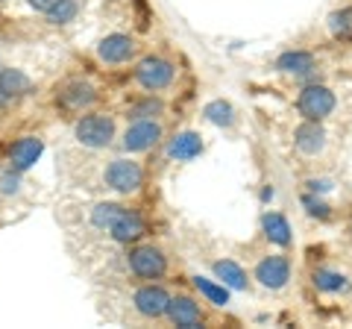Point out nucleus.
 I'll use <instances>...</instances> for the list:
<instances>
[{
    "mask_svg": "<svg viewBox=\"0 0 352 329\" xmlns=\"http://www.w3.org/2000/svg\"><path fill=\"white\" fill-rule=\"evenodd\" d=\"M74 136L80 141L82 147H91V150H100V147H109L115 138V120L109 115H85L76 120L74 127Z\"/></svg>",
    "mask_w": 352,
    "mask_h": 329,
    "instance_id": "obj_1",
    "label": "nucleus"
},
{
    "mask_svg": "<svg viewBox=\"0 0 352 329\" xmlns=\"http://www.w3.org/2000/svg\"><path fill=\"white\" fill-rule=\"evenodd\" d=\"M335 103L338 100H335L332 89H326L320 83H311L300 92V97H296V112H300L305 120H323L335 112Z\"/></svg>",
    "mask_w": 352,
    "mask_h": 329,
    "instance_id": "obj_2",
    "label": "nucleus"
},
{
    "mask_svg": "<svg viewBox=\"0 0 352 329\" xmlns=\"http://www.w3.org/2000/svg\"><path fill=\"white\" fill-rule=\"evenodd\" d=\"M126 265L138 279H159L168 273V256L153 244H141L126 253Z\"/></svg>",
    "mask_w": 352,
    "mask_h": 329,
    "instance_id": "obj_3",
    "label": "nucleus"
},
{
    "mask_svg": "<svg viewBox=\"0 0 352 329\" xmlns=\"http://www.w3.org/2000/svg\"><path fill=\"white\" fill-rule=\"evenodd\" d=\"M173 76H176L173 62L164 59V56H144L135 68V80H138L141 89H147V92L168 89V85L173 83Z\"/></svg>",
    "mask_w": 352,
    "mask_h": 329,
    "instance_id": "obj_4",
    "label": "nucleus"
},
{
    "mask_svg": "<svg viewBox=\"0 0 352 329\" xmlns=\"http://www.w3.org/2000/svg\"><path fill=\"white\" fill-rule=\"evenodd\" d=\"M103 180H106L109 189H115L118 194H135L141 185H144V171H141L138 162L115 159V162H109Z\"/></svg>",
    "mask_w": 352,
    "mask_h": 329,
    "instance_id": "obj_5",
    "label": "nucleus"
},
{
    "mask_svg": "<svg viewBox=\"0 0 352 329\" xmlns=\"http://www.w3.org/2000/svg\"><path fill=\"white\" fill-rule=\"evenodd\" d=\"M162 138V124L153 118H141L135 124L126 127L124 133V150L126 153H144L150 147H156Z\"/></svg>",
    "mask_w": 352,
    "mask_h": 329,
    "instance_id": "obj_6",
    "label": "nucleus"
},
{
    "mask_svg": "<svg viewBox=\"0 0 352 329\" xmlns=\"http://www.w3.org/2000/svg\"><path fill=\"white\" fill-rule=\"evenodd\" d=\"M97 100V92L88 80H68L56 92V106L65 109V112H82Z\"/></svg>",
    "mask_w": 352,
    "mask_h": 329,
    "instance_id": "obj_7",
    "label": "nucleus"
},
{
    "mask_svg": "<svg viewBox=\"0 0 352 329\" xmlns=\"http://www.w3.org/2000/svg\"><path fill=\"white\" fill-rule=\"evenodd\" d=\"M256 279L270 291H279L291 279V259L288 256H264L256 265Z\"/></svg>",
    "mask_w": 352,
    "mask_h": 329,
    "instance_id": "obj_8",
    "label": "nucleus"
},
{
    "mask_svg": "<svg viewBox=\"0 0 352 329\" xmlns=\"http://www.w3.org/2000/svg\"><path fill=\"white\" fill-rule=\"evenodd\" d=\"M132 303H135V312L144 317H162L168 315V303L170 294L162 288V285H141V288L132 294Z\"/></svg>",
    "mask_w": 352,
    "mask_h": 329,
    "instance_id": "obj_9",
    "label": "nucleus"
},
{
    "mask_svg": "<svg viewBox=\"0 0 352 329\" xmlns=\"http://www.w3.org/2000/svg\"><path fill=\"white\" fill-rule=\"evenodd\" d=\"M97 56L106 65H124L135 56V41L124 36V32H112V36H106L100 45H97Z\"/></svg>",
    "mask_w": 352,
    "mask_h": 329,
    "instance_id": "obj_10",
    "label": "nucleus"
},
{
    "mask_svg": "<svg viewBox=\"0 0 352 329\" xmlns=\"http://www.w3.org/2000/svg\"><path fill=\"white\" fill-rule=\"evenodd\" d=\"M168 317H170V323L179 326V329H200L203 326L200 303L191 300V297H185V294H179V297H170Z\"/></svg>",
    "mask_w": 352,
    "mask_h": 329,
    "instance_id": "obj_11",
    "label": "nucleus"
},
{
    "mask_svg": "<svg viewBox=\"0 0 352 329\" xmlns=\"http://www.w3.org/2000/svg\"><path fill=\"white\" fill-rule=\"evenodd\" d=\"M41 153H44V141H41L38 136H24V138H18L15 145L9 147V162H12V171H18V173L30 171L32 164L41 159Z\"/></svg>",
    "mask_w": 352,
    "mask_h": 329,
    "instance_id": "obj_12",
    "label": "nucleus"
},
{
    "mask_svg": "<svg viewBox=\"0 0 352 329\" xmlns=\"http://www.w3.org/2000/svg\"><path fill=\"white\" fill-rule=\"evenodd\" d=\"M294 145L305 156H317L326 147V129L320 127V120H302L300 127L294 129Z\"/></svg>",
    "mask_w": 352,
    "mask_h": 329,
    "instance_id": "obj_13",
    "label": "nucleus"
},
{
    "mask_svg": "<svg viewBox=\"0 0 352 329\" xmlns=\"http://www.w3.org/2000/svg\"><path fill=\"white\" fill-rule=\"evenodd\" d=\"M109 233H112V238L118 241V244H135V241H141L147 235V224L138 212L126 209L112 226H109Z\"/></svg>",
    "mask_w": 352,
    "mask_h": 329,
    "instance_id": "obj_14",
    "label": "nucleus"
},
{
    "mask_svg": "<svg viewBox=\"0 0 352 329\" xmlns=\"http://www.w3.org/2000/svg\"><path fill=\"white\" fill-rule=\"evenodd\" d=\"M261 229H264V235H267L270 244H276V247H291L294 233H291V224H288V217H285V215H279V212H264Z\"/></svg>",
    "mask_w": 352,
    "mask_h": 329,
    "instance_id": "obj_15",
    "label": "nucleus"
},
{
    "mask_svg": "<svg viewBox=\"0 0 352 329\" xmlns=\"http://www.w3.org/2000/svg\"><path fill=\"white\" fill-rule=\"evenodd\" d=\"M203 153V138L191 133V129H185V133L173 136L170 145H168V156L176 159V162H188V159H197Z\"/></svg>",
    "mask_w": 352,
    "mask_h": 329,
    "instance_id": "obj_16",
    "label": "nucleus"
},
{
    "mask_svg": "<svg viewBox=\"0 0 352 329\" xmlns=\"http://www.w3.org/2000/svg\"><path fill=\"white\" fill-rule=\"evenodd\" d=\"M314 68H317L314 53H308V50H285L282 56L276 59V71H282V74L305 76V74H311Z\"/></svg>",
    "mask_w": 352,
    "mask_h": 329,
    "instance_id": "obj_17",
    "label": "nucleus"
},
{
    "mask_svg": "<svg viewBox=\"0 0 352 329\" xmlns=\"http://www.w3.org/2000/svg\"><path fill=\"white\" fill-rule=\"evenodd\" d=\"M311 285L317 291H323V294H346L352 288V282H349L346 273L332 270V268H317L311 273Z\"/></svg>",
    "mask_w": 352,
    "mask_h": 329,
    "instance_id": "obj_18",
    "label": "nucleus"
},
{
    "mask_svg": "<svg viewBox=\"0 0 352 329\" xmlns=\"http://www.w3.org/2000/svg\"><path fill=\"white\" fill-rule=\"evenodd\" d=\"M212 268H214V277H217L220 282H223L226 288H232V291H244L247 285H250L244 268H241L238 262H232V259H217Z\"/></svg>",
    "mask_w": 352,
    "mask_h": 329,
    "instance_id": "obj_19",
    "label": "nucleus"
},
{
    "mask_svg": "<svg viewBox=\"0 0 352 329\" xmlns=\"http://www.w3.org/2000/svg\"><path fill=\"white\" fill-rule=\"evenodd\" d=\"M0 92H3L6 97H21V94H30L32 92V80L18 71V68H6L0 71Z\"/></svg>",
    "mask_w": 352,
    "mask_h": 329,
    "instance_id": "obj_20",
    "label": "nucleus"
},
{
    "mask_svg": "<svg viewBox=\"0 0 352 329\" xmlns=\"http://www.w3.org/2000/svg\"><path fill=\"white\" fill-rule=\"evenodd\" d=\"M329 32H332V39L338 41H352V6H344V9H335L332 15H329Z\"/></svg>",
    "mask_w": 352,
    "mask_h": 329,
    "instance_id": "obj_21",
    "label": "nucleus"
},
{
    "mask_svg": "<svg viewBox=\"0 0 352 329\" xmlns=\"http://www.w3.org/2000/svg\"><path fill=\"white\" fill-rule=\"evenodd\" d=\"M194 288L203 294L208 303L214 306H226L229 303V291L223 282H214V279H206V277H194Z\"/></svg>",
    "mask_w": 352,
    "mask_h": 329,
    "instance_id": "obj_22",
    "label": "nucleus"
},
{
    "mask_svg": "<svg viewBox=\"0 0 352 329\" xmlns=\"http://www.w3.org/2000/svg\"><path fill=\"white\" fill-rule=\"evenodd\" d=\"M124 212H126V209H124L120 203H97L94 209H91V224H94L97 229H109Z\"/></svg>",
    "mask_w": 352,
    "mask_h": 329,
    "instance_id": "obj_23",
    "label": "nucleus"
},
{
    "mask_svg": "<svg viewBox=\"0 0 352 329\" xmlns=\"http://www.w3.org/2000/svg\"><path fill=\"white\" fill-rule=\"evenodd\" d=\"M203 115H206V120H212L214 127H232L235 124V109L226 100H212L203 109Z\"/></svg>",
    "mask_w": 352,
    "mask_h": 329,
    "instance_id": "obj_24",
    "label": "nucleus"
},
{
    "mask_svg": "<svg viewBox=\"0 0 352 329\" xmlns=\"http://www.w3.org/2000/svg\"><path fill=\"white\" fill-rule=\"evenodd\" d=\"M76 12H80V3H76V0H59V3L47 12V21L50 24H71L76 18Z\"/></svg>",
    "mask_w": 352,
    "mask_h": 329,
    "instance_id": "obj_25",
    "label": "nucleus"
},
{
    "mask_svg": "<svg viewBox=\"0 0 352 329\" xmlns=\"http://www.w3.org/2000/svg\"><path fill=\"white\" fill-rule=\"evenodd\" d=\"M162 100H156V97H144V100H138V103H132L129 106V118H153V115H162Z\"/></svg>",
    "mask_w": 352,
    "mask_h": 329,
    "instance_id": "obj_26",
    "label": "nucleus"
},
{
    "mask_svg": "<svg viewBox=\"0 0 352 329\" xmlns=\"http://www.w3.org/2000/svg\"><path fill=\"white\" fill-rule=\"evenodd\" d=\"M302 206H305L308 215H311V217H320V221H326V217L332 215L329 203H323L320 197H314V194H305V197H302Z\"/></svg>",
    "mask_w": 352,
    "mask_h": 329,
    "instance_id": "obj_27",
    "label": "nucleus"
},
{
    "mask_svg": "<svg viewBox=\"0 0 352 329\" xmlns=\"http://www.w3.org/2000/svg\"><path fill=\"white\" fill-rule=\"evenodd\" d=\"M18 185H21V177H18V171H12V168L0 177V191H3V194H15Z\"/></svg>",
    "mask_w": 352,
    "mask_h": 329,
    "instance_id": "obj_28",
    "label": "nucleus"
},
{
    "mask_svg": "<svg viewBox=\"0 0 352 329\" xmlns=\"http://www.w3.org/2000/svg\"><path fill=\"white\" fill-rule=\"evenodd\" d=\"M132 3H135V12H138V27H141V30H147V27H150L147 3H144V0H132Z\"/></svg>",
    "mask_w": 352,
    "mask_h": 329,
    "instance_id": "obj_29",
    "label": "nucleus"
},
{
    "mask_svg": "<svg viewBox=\"0 0 352 329\" xmlns=\"http://www.w3.org/2000/svg\"><path fill=\"white\" fill-rule=\"evenodd\" d=\"M311 194H323V191H332V180H308L305 182Z\"/></svg>",
    "mask_w": 352,
    "mask_h": 329,
    "instance_id": "obj_30",
    "label": "nucleus"
},
{
    "mask_svg": "<svg viewBox=\"0 0 352 329\" xmlns=\"http://www.w3.org/2000/svg\"><path fill=\"white\" fill-rule=\"evenodd\" d=\"M27 3H30L32 9H36V12H44V15H47L50 9L59 3V0H27Z\"/></svg>",
    "mask_w": 352,
    "mask_h": 329,
    "instance_id": "obj_31",
    "label": "nucleus"
},
{
    "mask_svg": "<svg viewBox=\"0 0 352 329\" xmlns=\"http://www.w3.org/2000/svg\"><path fill=\"white\" fill-rule=\"evenodd\" d=\"M6 100H9V97H6L3 92H0V109H3V106H6Z\"/></svg>",
    "mask_w": 352,
    "mask_h": 329,
    "instance_id": "obj_32",
    "label": "nucleus"
},
{
    "mask_svg": "<svg viewBox=\"0 0 352 329\" xmlns=\"http://www.w3.org/2000/svg\"><path fill=\"white\" fill-rule=\"evenodd\" d=\"M0 3H3V0H0Z\"/></svg>",
    "mask_w": 352,
    "mask_h": 329,
    "instance_id": "obj_33",
    "label": "nucleus"
}]
</instances>
